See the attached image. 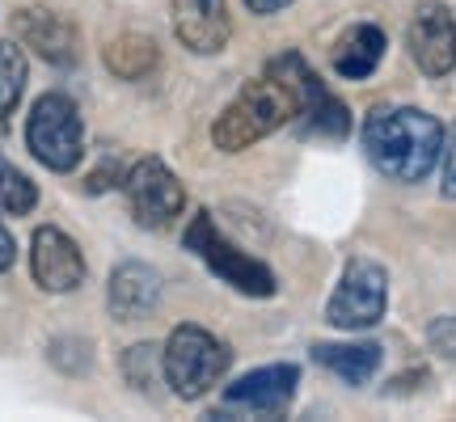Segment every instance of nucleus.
I'll return each instance as SVG.
<instances>
[{"label": "nucleus", "instance_id": "nucleus-1", "mask_svg": "<svg viewBox=\"0 0 456 422\" xmlns=\"http://www.w3.org/2000/svg\"><path fill=\"white\" fill-rule=\"evenodd\" d=\"M359 140H363L368 161L385 178L414 186L440 169L448 131L436 114L419 110V106H372L359 127Z\"/></svg>", "mask_w": 456, "mask_h": 422}, {"label": "nucleus", "instance_id": "nucleus-2", "mask_svg": "<svg viewBox=\"0 0 456 422\" xmlns=\"http://www.w3.org/2000/svg\"><path fill=\"white\" fill-rule=\"evenodd\" d=\"M292 118H296L292 85L266 68L262 77L245 81L241 89H237V98L216 114L212 144L220 148V152H245V148H254L258 140L275 135L279 127H288Z\"/></svg>", "mask_w": 456, "mask_h": 422}, {"label": "nucleus", "instance_id": "nucleus-3", "mask_svg": "<svg viewBox=\"0 0 456 422\" xmlns=\"http://www.w3.org/2000/svg\"><path fill=\"white\" fill-rule=\"evenodd\" d=\"M161 355H165V385L182 402L208 397L228 376V368H232V351H228L224 342L216 338L212 329L191 325V321L169 329Z\"/></svg>", "mask_w": 456, "mask_h": 422}, {"label": "nucleus", "instance_id": "nucleus-4", "mask_svg": "<svg viewBox=\"0 0 456 422\" xmlns=\"http://www.w3.org/2000/svg\"><path fill=\"white\" fill-rule=\"evenodd\" d=\"M182 241H186V249H191L195 258H203V266H208L220 283H228L232 292L254 296V300H271V296L279 292L275 271H271L262 258L245 254L237 241H228L224 232H220V224H216L212 211L199 207L195 215H191Z\"/></svg>", "mask_w": 456, "mask_h": 422}, {"label": "nucleus", "instance_id": "nucleus-5", "mask_svg": "<svg viewBox=\"0 0 456 422\" xmlns=\"http://www.w3.org/2000/svg\"><path fill=\"white\" fill-rule=\"evenodd\" d=\"M26 148L51 174H72L85 161V123L68 93H43L26 114Z\"/></svg>", "mask_w": 456, "mask_h": 422}, {"label": "nucleus", "instance_id": "nucleus-6", "mask_svg": "<svg viewBox=\"0 0 456 422\" xmlns=\"http://www.w3.org/2000/svg\"><path fill=\"white\" fill-rule=\"evenodd\" d=\"M266 68L292 85V93H296L292 127L300 135H317V140H346L351 135V110H346V101L338 93H330V85L305 64V55L288 51V55H275Z\"/></svg>", "mask_w": 456, "mask_h": 422}, {"label": "nucleus", "instance_id": "nucleus-7", "mask_svg": "<svg viewBox=\"0 0 456 422\" xmlns=\"http://www.w3.org/2000/svg\"><path fill=\"white\" fill-rule=\"evenodd\" d=\"M385 309H389V271L372 258H351L342 266L338 288L326 300V321L334 329L363 334L380 325Z\"/></svg>", "mask_w": 456, "mask_h": 422}, {"label": "nucleus", "instance_id": "nucleus-8", "mask_svg": "<svg viewBox=\"0 0 456 422\" xmlns=\"http://www.w3.org/2000/svg\"><path fill=\"white\" fill-rule=\"evenodd\" d=\"M123 195H127L135 224L148 232L169 228L186 211V191L161 157H140L131 169H123Z\"/></svg>", "mask_w": 456, "mask_h": 422}, {"label": "nucleus", "instance_id": "nucleus-9", "mask_svg": "<svg viewBox=\"0 0 456 422\" xmlns=\"http://www.w3.org/2000/svg\"><path fill=\"white\" fill-rule=\"evenodd\" d=\"M300 389V368L296 363H266L254 372L237 376L224 389L228 414H249V418H279L288 414Z\"/></svg>", "mask_w": 456, "mask_h": 422}, {"label": "nucleus", "instance_id": "nucleus-10", "mask_svg": "<svg viewBox=\"0 0 456 422\" xmlns=\"http://www.w3.org/2000/svg\"><path fill=\"white\" fill-rule=\"evenodd\" d=\"M30 275L34 283L51 296H68L77 292L89 275V266H85V254L81 245L68 237L64 228L55 224H38L30 237Z\"/></svg>", "mask_w": 456, "mask_h": 422}, {"label": "nucleus", "instance_id": "nucleus-11", "mask_svg": "<svg viewBox=\"0 0 456 422\" xmlns=\"http://www.w3.org/2000/svg\"><path fill=\"white\" fill-rule=\"evenodd\" d=\"M406 47L423 77H448V72H456V13L448 4H440V0L419 4V13L410 17Z\"/></svg>", "mask_w": 456, "mask_h": 422}, {"label": "nucleus", "instance_id": "nucleus-12", "mask_svg": "<svg viewBox=\"0 0 456 422\" xmlns=\"http://www.w3.org/2000/svg\"><path fill=\"white\" fill-rule=\"evenodd\" d=\"M13 34L17 43H26L34 55H43L55 68H77L81 64V34L68 21L64 13H51V9H17L13 13Z\"/></svg>", "mask_w": 456, "mask_h": 422}, {"label": "nucleus", "instance_id": "nucleus-13", "mask_svg": "<svg viewBox=\"0 0 456 422\" xmlns=\"http://www.w3.org/2000/svg\"><path fill=\"white\" fill-rule=\"evenodd\" d=\"M174 17V34L191 55H220L232 34V17H228V0H174L169 4Z\"/></svg>", "mask_w": 456, "mask_h": 422}, {"label": "nucleus", "instance_id": "nucleus-14", "mask_svg": "<svg viewBox=\"0 0 456 422\" xmlns=\"http://www.w3.org/2000/svg\"><path fill=\"white\" fill-rule=\"evenodd\" d=\"M161 275L148 262H118L110 271L106 288V309L114 321H144L161 309Z\"/></svg>", "mask_w": 456, "mask_h": 422}, {"label": "nucleus", "instance_id": "nucleus-15", "mask_svg": "<svg viewBox=\"0 0 456 422\" xmlns=\"http://www.w3.org/2000/svg\"><path fill=\"white\" fill-rule=\"evenodd\" d=\"M385 47H389V38L380 26L372 21H355V26H346V30L334 38V51H330V64L338 72L342 81H368L380 60H385Z\"/></svg>", "mask_w": 456, "mask_h": 422}, {"label": "nucleus", "instance_id": "nucleus-16", "mask_svg": "<svg viewBox=\"0 0 456 422\" xmlns=\"http://www.w3.org/2000/svg\"><path fill=\"white\" fill-rule=\"evenodd\" d=\"M380 342H313V363L326 368L330 376H338L342 385H368L376 372H380Z\"/></svg>", "mask_w": 456, "mask_h": 422}, {"label": "nucleus", "instance_id": "nucleus-17", "mask_svg": "<svg viewBox=\"0 0 456 422\" xmlns=\"http://www.w3.org/2000/svg\"><path fill=\"white\" fill-rule=\"evenodd\" d=\"M102 60H106V68L118 81H148L161 68V47L144 30H123L102 47Z\"/></svg>", "mask_w": 456, "mask_h": 422}, {"label": "nucleus", "instance_id": "nucleus-18", "mask_svg": "<svg viewBox=\"0 0 456 422\" xmlns=\"http://www.w3.org/2000/svg\"><path fill=\"white\" fill-rule=\"evenodd\" d=\"M26 81H30L26 47H21V43H13V38H0V140H4V131H9L17 106H21Z\"/></svg>", "mask_w": 456, "mask_h": 422}, {"label": "nucleus", "instance_id": "nucleus-19", "mask_svg": "<svg viewBox=\"0 0 456 422\" xmlns=\"http://www.w3.org/2000/svg\"><path fill=\"white\" fill-rule=\"evenodd\" d=\"M123 376H127V385L135 393H144V397H161V385H165V355H161V346L140 342V346L123 351Z\"/></svg>", "mask_w": 456, "mask_h": 422}, {"label": "nucleus", "instance_id": "nucleus-20", "mask_svg": "<svg viewBox=\"0 0 456 422\" xmlns=\"http://www.w3.org/2000/svg\"><path fill=\"white\" fill-rule=\"evenodd\" d=\"M34 207H38V186L9 157H0V215H30Z\"/></svg>", "mask_w": 456, "mask_h": 422}, {"label": "nucleus", "instance_id": "nucleus-21", "mask_svg": "<svg viewBox=\"0 0 456 422\" xmlns=\"http://www.w3.org/2000/svg\"><path fill=\"white\" fill-rule=\"evenodd\" d=\"M427 346L440 359L456 363V317L452 312H444V317H436V321L427 325Z\"/></svg>", "mask_w": 456, "mask_h": 422}, {"label": "nucleus", "instance_id": "nucleus-22", "mask_svg": "<svg viewBox=\"0 0 456 422\" xmlns=\"http://www.w3.org/2000/svg\"><path fill=\"white\" fill-rule=\"evenodd\" d=\"M440 186L444 195L456 199V127L448 131V140H444V157H440Z\"/></svg>", "mask_w": 456, "mask_h": 422}, {"label": "nucleus", "instance_id": "nucleus-23", "mask_svg": "<svg viewBox=\"0 0 456 422\" xmlns=\"http://www.w3.org/2000/svg\"><path fill=\"white\" fill-rule=\"evenodd\" d=\"M13 262H17V241H13V232L0 224V275H4Z\"/></svg>", "mask_w": 456, "mask_h": 422}, {"label": "nucleus", "instance_id": "nucleus-24", "mask_svg": "<svg viewBox=\"0 0 456 422\" xmlns=\"http://www.w3.org/2000/svg\"><path fill=\"white\" fill-rule=\"evenodd\" d=\"M292 0H245V9L249 13H258V17H271V13H283Z\"/></svg>", "mask_w": 456, "mask_h": 422}]
</instances>
